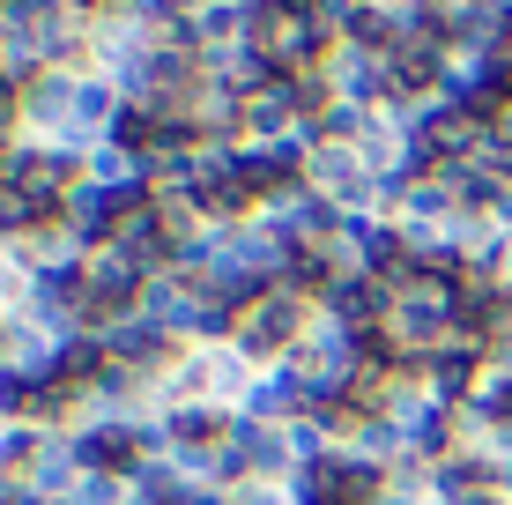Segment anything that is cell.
Segmentation results:
<instances>
[{
    "label": "cell",
    "instance_id": "7",
    "mask_svg": "<svg viewBox=\"0 0 512 505\" xmlns=\"http://www.w3.org/2000/svg\"><path fill=\"white\" fill-rule=\"evenodd\" d=\"M0 424H15V379H8V364H0Z\"/></svg>",
    "mask_w": 512,
    "mask_h": 505
},
{
    "label": "cell",
    "instance_id": "2",
    "mask_svg": "<svg viewBox=\"0 0 512 505\" xmlns=\"http://www.w3.org/2000/svg\"><path fill=\"white\" fill-rule=\"evenodd\" d=\"M82 476H90V461H82V439H75V431H45V439L30 446V461H23V476H15V491H23V498L67 505Z\"/></svg>",
    "mask_w": 512,
    "mask_h": 505
},
{
    "label": "cell",
    "instance_id": "1",
    "mask_svg": "<svg viewBox=\"0 0 512 505\" xmlns=\"http://www.w3.org/2000/svg\"><path fill=\"white\" fill-rule=\"evenodd\" d=\"M260 52H268V67L275 75H312V67H327V52H334V23L327 15H312V8H275L268 23H260Z\"/></svg>",
    "mask_w": 512,
    "mask_h": 505
},
{
    "label": "cell",
    "instance_id": "3",
    "mask_svg": "<svg viewBox=\"0 0 512 505\" xmlns=\"http://www.w3.org/2000/svg\"><path fill=\"white\" fill-rule=\"evenodd\" d=\"M208 364V402H223V409H245V394H253V379L268 372L245 342H193Z\"/></svg>",
    "mask_w": 512,
    "mask_h": 505
},
{
    "label": "cell",
    "instance_id": "9",
    "mask_svg": "<svg viewBox=\"0 0 512 505\" xmlns=\"http://www.w3.org/2000/svg\"><path fill=\"white\" fill-rule=\"evenodd\" d=\"M498 134H505V142H512V97H505V112H498Z\"/></svg>",
    "mask_w": 512,
    "mask_h": 505
},
{
    "label": "cell",
    "instance_id": "8",
    "mask_svg": "<svg viewBox=\"0 0 512 505\" xmlns=\"http://www.w3.org/2000/svg\"><path fill=\"white\" fill-rule=\"evenodd\" d=\"M498 283L512 290V238H505V260H498Z\"/></svg>",
    "mask_w": 512,
    "mask_h": 505
},
{
    "label": "cell",
    "instance_id": "5",
    "mask_svg": "<svg viewBox=\"0 0 512 505\" xmlns=\"http://www.w3.org/2000/svg\"><path fill=\"white\" fill-rule=\"evenodd\" d=\"M67 505H127V476H97V468H90Z\"/></svg>",
    "mask_w": 512,
    "mask_h": 505
},
{
    "label": "cell",
    "instance_id": "6",
    "mask_svg": "<svg viewBox=\"0 0 512 505\" xmlns=\"http://www.w3.org/2000/svg\"><path fill=\"white\" fill-rule=\"evenodd\" d=\"M372 505H438V498H431V483H386Z\"/></svg>",
    "mask_w": 512,
    "mask_h": 505
},
{
    "label": "cell",
    "instance_id": "4",
    "mask_svg": "<svg viewBox=\"0 0 512 505\" xmlns=\"http://www.w3.org/2000/svg\"><path fill=\"white\" fill-rule=\"evenodd\" d=\"M30 290H38V268H30L23 260V246H0V312H8V320H23L30 312Z\"/></svg>",
    "mask_w": 512,
    "mask_h": 505
}]
</instances>
